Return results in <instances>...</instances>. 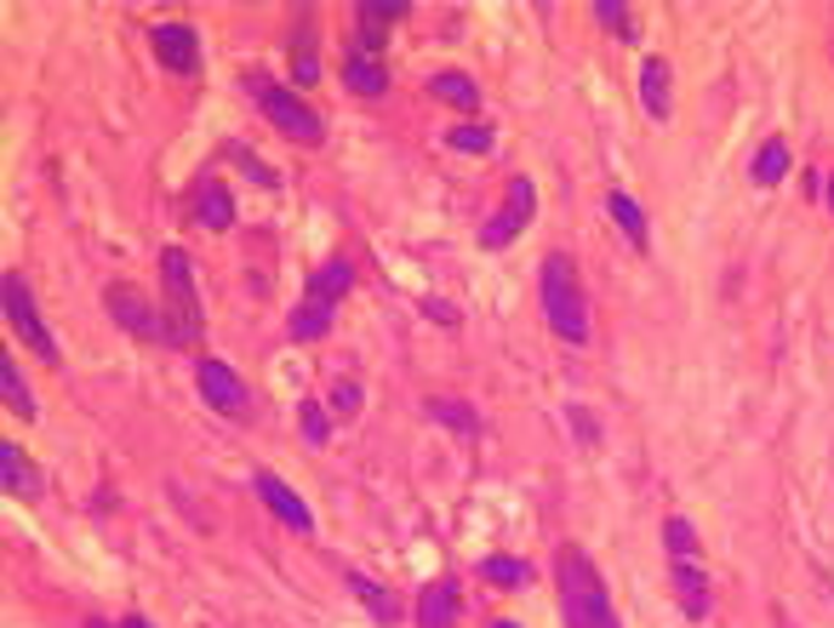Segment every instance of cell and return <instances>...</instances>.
Segmentation results:
<instances>
[{
	"mask_svg": "<svg viewBox=\"0 0 834 628\" xmlns=\"http://www.w3.org/2000/svg\"><path fill=\"white\" fill-rule=\"evenodd\" d=\"M555 572H560V611H566V628H623L617 611H612V594L600 583L594 560L583 549H560L555 554Z\"/></svg>",
	"mask_w": 834,
	"mask_h": 628,
	"instance_id": "cell-1",
	"label": "cell"
},
{
	"mask_svg": "<svg viewBox=\"0 0 834 628\" xmlns=\"http://www.w3.org/2000/svg\"><path fill=\"white\" fill-rule=\"evenodd\" d=\"M160 309H166V343L172 349H200V338H207V315H200L194 269H189L183 246L160 252Z\"/></svg>",
	"mask_w": 834,
	"mask_h": 628,
	"instance_id": "cell-2",
	"label": "cell"
},
{
	"mask_svg": "<svg viewBox=\"0 0 834 628\" xmlns=\"http://www.w3.org/2000/svg\"><path fill=\"white\" fill-rule=\"evenodd\" d=\"M246 92H252V104L263 109V120H270L281 138H292V143H304V149H315V143H326V120L297 97L292 86H275L263 70H252L246 75Z\"/></svg>",
	"mask_w": 834,
	"mask_h": 628,
	"instance_id": "cell-3",
	"label": "cell"
},
{
	"mask_svg": "<svg viewBox=\"0 0 834 628\" xmlns=\"http://www.w3.org/2000/svg\"><path fill=\"white\" fill-rule=\"evenodd\" d=\"M543 315L555 326V338L566 343H589V304H583V280L566 252L543 257Z\"/></svg>",
	"mask_w": 834,
	"mask_h": 628,
	"instance_id": "cell-4",
	"label": "cell"
},
{
	"mask_svg": "<svg viewBox=\"0 0 834 628\" xmlns=\"http://www.w3.org/2000/svg\"><path fill=\"white\" fill-rule=\"evenodd\" d=\"M0 304H7V320H12V332L35 349L46 366H57V343H52V332L41 326V315H35V291H29V280L18 275V269H7L0 275Z\"/></svg>",
	"mask_w": 834,
	"mask_h": 628,
	"instance_id": "cell-5",
	"label": "cell"
},
{
	"mask_svg": "<svg viewBox=\"0 0 834 628\" xmlns=\"http://www.w3.org/2000/svg\"><path fill=\"white\" fill-rule=\"evenodd\" d=\"M531 212H538V189H531V178H509L504 183V206L481 223V246L486 252H504L520 228L531 223Z\"/></svg>",
	"mask_w": 834,
	"mask_h": 628,
	"instance_id": "cell-6",
	"label": "cell"
},
{
	"mask_svg": "<svg viewBox=\"0 0 834 628\" xmlns=\"http://www.w3.org/2000/svg\"><path fill=\"white\" fill-rule=\"evenodd\" d=\"M104 304H109V315H115V326L120 332H131V338H160L166 343V309L160 304H149V297L131 286V280H109V291H104Z\"/></svg>",
	"mask_w": 834,
	"mask_h": 628,
	"instance_id": "cell-7",
	"label": "cell"
},
{
	"mask_svg": "<svg viewBox=\"0 0 834 628\" xmlns=\"http://www.w3.org/2000/svg\"><path fill=\"white\" fill-rule=\"evenodd\" d=\"M194 383H200V394H207V406L212 412H223V417H246L252 412V394H246V383L235 377L223 366V360H194Z\"/></svg>",
	"mask_w": 834,
	"mask_h": 628,
	"instance_id": "cell-8",
	"label": "cell"
},
{
	"mask_svg": "<svg viewBox=\"0 0 834 628\" xmlns=\"http://www.w3.org/2000/svg\"><path fill=\"white\" fill-rule=\"evenodd\" d=\"M149 46H155V57H160V70L200 75V29H194V23H155V29H149Z\"/></svg>",
	"mask_w": 834,
	"mask_h": 628,
	"instance_id": "cell-9",
	"label": "cell"
},
{
	"mask_svg": "<svg viewBox=\"0 0 834 628\" xmlns=\"http://www.w3.org/2000/svg\"><path fill=\"white\" fill-rule=\"evenodd\" d=\"M252 486H257V498L270 503V509H275L286 525H292V532H315V514H309V503L297 498V491H286V480H281V475L257 469V475H252Z\"/></svg>",
	"mask_w": 834,
	"mask_h": 628,
	"instance_id": "cell-10",
	"label": "cell"
},
{
	"mask_svg": "<svg viewBox=\"0 0 834 628\" xmlns=\"http://www.w3.org/2000/svg\"><path fill=\"white\" fill-rule=\"evenodd\" d=\"M669 583H675V600L692 622H704L709 617V572L697 566V560H675L669 566Z\"/></svg>",
	"mask_w": 834,
	"mask_h": 628,
	"instance_id": "cell-11",
	"label": "cell"
},
{
	"mask_svg": "<svg viewBox=\"0 0 834 628\" xmlns=\"http://www.w3.org/2000/svg\"><path fill=\"white\" fill-rule=\"evenodd\" d=\"M457 611H463V594H457V583H452V577L429 583V588L418 594V628H452V622H457Z\"/></svg>",
	"mask_w": 834,
	"mask_h": 628,
	"instance_id": "cell-12",
	"label": "cell"
},
{
	"mask_svg": "<svg viewBox=\"0 0 834 628\" xmlns=\"http://www.w3.org/2000/svg\"><path fill=\"white\" fill-rule=\"evenodd\" d=\"M344 86H349L355 97H383V92H389V63L349 46V57H344Z\"/></svg>",
	"mask_w": 834,
	"mask_h": 628,
	"instance_id": "cell-13",
	"label": "cell"
},
{
	"mask_svg": "<svg viewBox=\"0 0 834 628\" xmlns=\"http://www.w3.org/2000/svg\"><path fill=\"white\" fill-rule=\"evenodd\" d=\"M292 81L297 86L320 81V46H315V12L309 7H304V18H297V29H292Z\"/></svg>",
	"mask_w": 834,
	"mask_h": 628,
	"instance_id": "cell-14",
	"label": "cell"
},
{
	"mask_svg": "<svg viewBox=\"0 0 834 628\" xmlns=\"http://www.w3.org/2000/svg\"><path fill=\"white\" fill-rule=\"evenodd\" d=\"M349 286H355V263H349V257H326L320 269H315V280H309V304L338 309Z\"/></svg>",
	"mask_w": 834,
	"mask_h": 628,
	"instance_id": "cell-15",
	"label": "cell"
},
{
	"mask_svg": "<svg viewBox=\"0 0 834 628\" xmlns=\"http://www.w3.org/2000/svg\"><path fill=\"white\" fill-rule=\"evenodd\" d=\"M0 480H7V491L23 503L41 498V475H35V462L18 451V440H0Z\"/></svg>",
	"mask_w": 834,
	"mask_h": 628,
	"instance_id": "cell-16",
	"label": "cell"
},
{
	"mask_svg": "<svg viewBox=\"0 0 834 628\" xmlns=\"http://www.w3.org/2000/svg\"><path fill=\"white\" fill-rule=\"evenodd\" d=\"M194 223L200 228H229V223H235V201H229V189L218 178H200V189H194Z\"/></svg>",
	"mask_w": 834,
	"mask_h": 628,
	"instance_id": "cell-17",
	"label": "cell"
},
{
	"mask_svg": "<svg viewBox=\"0 0 834 628\" xmlns=\"http://www.w3.org/2000/svg\"><path fill=\"white\" fill-rule=\"evenodd\" d=\"M641 104H646L652 120H669V63L663 57L641 63Z\"/></svg>",
	"mask_w": 834,
	"mask_h": 628,
	"instance_id": "cell-18",
	"label": "cell"
},
{
	"mask_svg": "<svg viewBox=\"0 0 834 628\" xmlns=\"http://www.w3.org/2000/svg\"><path fill=\"white\" fill-rule=\"evenodd\" d=\"M429 97H441V104H452V109H481V86L463 75V70L429 75Z\"/></svg>",
	"mask_w": 834,
	"mask_h": 628,
	"instance_id": "cell-19",
	"label": "cell"
},
{
	"mask_svg": "<svg viewBox=\"0 0 834 628\" xmlns=\"http://www.w3.org/2000/svg\"><path fill=\"white\" fill-rule=\"evenodd\" d=\"M344 583L360 594V606L372 611V622H383V628H389V622H400V600H394L389 588H378V583L366 577V572H344Z\"/></svg>",
	"mask_w": 834,
	"mask_h": 628,
	"instance_id": "cell-20",
	"label": "cell"
},
{
	"mask_svg": "<svg viewBox=\"0 0 834 628\" xmlns=\"http://www.w3.org/2000/svg\"><path fill=\"white\" fill-rule=\"evenodd\" d=\"M789 167H794V160H789V143H783V138H772V143H766V149L754 155L749 178H754L760 189H772V183H783V178H789Z\"/></svg>",
	"mask_w": 834,
	"mask_h": 628,
	"instance_id": "cell-21",
	"label": "cell"
},
{
	"mask_svg": "<svg viewBox=\"0 0 834 628\" xmlns=\"http://www.w3.org/2000/svg\"><path fill=\"white\" fill-rule=\"evenodd\" d=\"M0 394H7V412H12V417H23V423L35 417V394H29V383L18 377V360H12V354L0 360Z\"/></svg>",
	"mask_w": 834,
	"mask_h": 628,
	"instance_id": "cell-22",
	"label": "cell"
},
{
	"mask_svg": "<svg viewBox=\"0 0 834 628\" xmlns=\"http://www.w3.org/2000/svg\"><path fill=\"white\" fill-rule=\"evenodd\" d=\"M606 212H612V223L629 235V246L646 252V217H641V206L629 201V194H617V189H612V194H606Z\"/></svg>",
	"mask_w": 834,
	"mask_h": 628,
	"instance_id": "cell-23",
	"label": "cell"
},
{
	"mask_svg": "<svg viewBox=\"0 0 834 628\" xmlns=\"http://www.w3.org/2000/svg\"><path fill=\"white\" fill-rule=\"evenodd\" d=\"M423 412L435 417V423H446L452 435H463V440H475V435H481V417H475V406H463V401H429Z\"/></svg>",
	"mask_w": 834,
	"mask_h": 628,
	"instance_id": "cell-24",
	"label": "cell"
},
{
	"mask_svg": "<svg viewBox=\"0 0 834 628\" xmlns=\"http://www.w3.org/2000/svg\"><path fill=\"white\" fill-rule=\"evenodd\" d=\"M286 332H292L297 343H309V338H326V332H331V309H320V304H309V297H304V304L292 309Z\"/></svg>",
	"mask_w": 834,
	"mask_h": 628,
	"instance_id": "cell-25",
	"label": "cell"
},
{
	"mask_svg": "<svg viewBox=\"0 0 834 628\" xmlns=\"http://www.w3.org/2000/svg\"><path fill=\"white\" fill-rule=\"evenodd\" d=\"M481 577H492L497 588H520V583H531V566H526V560H515V554H492L486 566H481Z\"/></svg>",
	"mask_w": 834,
	"mask_h": 628,
	"instance_id": "cell-26",
	"label": "cell"
},
{
	"mask_svg": "<svg viewBox=\"0 0 834 628\" xmlns=\"http://www.w3.org/2000/svg\"><path fill=\"white\" fill-rule=\"evenodd\" d=\"M412 12V0H360L355 7V23H372V29H389Z\"/></svg>",
	"mask_w": 834,
	"mask_h": 628,
	"instance_id": "cell-27",
	"label": "cell"
},
{
	"mask_svg": "<svg viewBox=\"0 0 834 628\" xmlns=\"http://www.w3.org/2000/svg\"><path fill=\"white\" fill-rule=\"evenodd\" d=\"M297 423H304V440L309 446H326L331 440V412L320 401H297Z\"/></svg>",
	"mask_w": 834,
	"mask_h": 628,
	"instance_id": "cell-28",
	"label": "cell"
},
{
	"mask_svg": "<svg viewBox=\"0 0 834 628\" xmlns=\"http://www.w3.org/2000/svg\"><path fill=\"white\" fill-rule=\"evenodd\" d=\"M326 412L338 417V423H349V417L360 412V383H355V377H338V383H331V388H326Z\"/></svg>",
	"mask_w": 834,
	"mask_h": 628,
	"instance_id": "cell-29",
	"label": "cell"
},
{
	"mask_svg": "<svg viewBox=\"0 0 834 628\" xmlns=\"http://www.w3.org/2000/svg\"><path fill=\"white\" fill-rule=\"evenodd\" d=\"M594 18L606 23V29H612L617 41H635V35H641V29H635V18H629V7H623V0H594Z\"/></svg>",
	"mask_w": 834,
	"mask_h": 628,
	"instance_id": "cell-30",
	"label": "cell"
},
{
	"mask_svg": "<svg viewBox=\"0 0 834 628\" xmlns=\"http://www.w3.org/2000/svg\"><path fill=\"white\" fill-rule=\"evenodd\" d=\"M663 549H669L675 560H692L697 554V532H692V520H663Z\"/></svg>",
	"mask_w": 834,
	"mask_h": 628,
	"instance_id": "cell-31",
	"label": "cell"
},
{
	"mask_svg": "<svg viewBox=\"0 0 834 628\" xmlns=\"http://www.w3.org/2000/svg\"><path fill=\"white\" fill-rule=\"evenodd\" d=\"M446 143L463 149V155H486V149H492V126H452Z\"/></svg>",
	"mask_w": 834,
	"mask_h": 628,
	"instance_id": "cell-32",
	"label": "cell"
},
{
	"mask_svg": "<svg viewBox=\"0 0 834 628\" xmlns=\"http://www.w3.org/2000/svg\"><path fill=\"white\" fill-rule=\"evenodd\" d=\"M566 417H572V428L583 435V446H600V423H594V412H589V406H572Z\"/></svg>",
	"mask_w": 834,
	"mask_h": 628,
	"instance_id": "cell-33",
	"label": "cell"
},
{
	"mask_svg": "<svg viewBox=\"0 0 834 628\" xmlns=\"http://www.w3.org/2000/svg\"><path fill=\"white\" fill-rule=\"evenodd\" d=\"M423 315H429V320H441V326H452V320H457V309H446L441 297H429V304H423Z\"/></svg>",
	"mask_w": 834,
	"mask_h": 628,
	"instance_id": "cell-34",
	"label": "cell"
},
{
	"mask_svg": "<svg viewBox=\"0 0 834 628\" xmlns=\"http://www.w3.org/2000/svg\"><path fill=\"white\" fill-rule=\"evenodd\" d=\"M120 628H155L149 617H138V611H131V617H120Z\"/></svg>",
	"mask_w": 834,
	"mask_h": 628,
	"instance_id": "cell-35",
	"label": "cell"
},
{
	"mask_svg": "<svg viewBox=\"0 0 834 628\" xmlns=\"http://www.w3.org/2000/svg\"><path fill=\"white\" fill-rule=\"evenodd\" d=\"M823 201H828V212H834V172H828V183H823Z\"/></svg>",
	"mask_w": 834,
	"mask_h": 628,
	"instance_id": "cell-36",
	"label": "cell"
},
{
	"mask_svg": "<svg viewBox=\"0 0 834 628\" xmlns=\"http://www.w3.org/2000/svg\"><path fill=\"white\" fill-rule=\"evenodd\" d=\"M86 628H120V622H104V617H92V622H86Z\"/></svg>",
	"mask_w": 834,
	"mask_h": 628,
	"instance_id": "cell-37",
	"label": "cell"
},
{
	"mask_svg": "<svg viewBox=\"0 0 834 628\" xmlns=\"http://www.w3.org/2000/svg\"><path fill=\"white\" fill-rule=\"evenodd\" d=\"M772 622H778V628H794V622H789V617H783V611H772Z\"/></svg>",
	"mask_w": 834,
	"mask_h": 628,
	"instance_id": "cell-38",
	"label": "cell"
},
{
	"mask_svg": "<svg viewBox=\"0 0 834 628\" xmlns=\"http://www.w3.org/2000/svg\"><path fill=\"white\" fill-rule=\"evenodd\" d=\"M492 628H515V622H509V617H504V622H492Z\"/></svg>",
	"mask_w": 834,
	"mask_h": 628,
	"instance_id": "cell-39",
	"label": "cell"
}]
</instances>
